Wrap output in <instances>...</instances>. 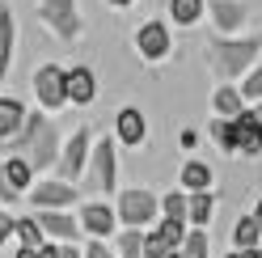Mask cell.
I'll return each mask as SVG.
<instances>
[{"mask_svg":"<svg viewBox=\"0 0 262 258\" xmlns=\"http://www.w3.org/2000/svg\"><path fill=\"white\" fill-rule=\"evenodd\" d=\"M169 13H173L178 26H194L203 13V0H169Z\"/></svg>","mask_w":262,"mask_h":258,"instance_id":"obj_23","label":"cell"},{"mask_svg":"<svg viewBox=\"0 0 262 258\" xmlns=\"http://www.w3.org/2000/svg\"><path fill=\"white\" fill-rule=\"evenodd\" d=\"M21 123H26V106H21L17 98H0V140L17 136Z\"/></svg>","mask_w":262,"mask_h":258,"instance_id":"obj_16","label":"cell"},{"mask_svg":"<svg viewBox=\"0 0 262 258\" xmlns=\"http://www.w3.org/2000/svg\"><path fill=\"white\" fill-rule=\"evenodd\" d=\"M38 224H42V233H51V237H59V241H76V229H80L63 207H47V212L38 216Z\"/></svg>","mask_w":262,"mask_h":258,"instance_id":"obj_12","label":"cell"},{"mask_svg":"<svg viewBox=\"0 0 262 258\" xmlns=\"http://www.w3.org/2000/svg\"><path fill=\"white\" fill-rule=\"evenodd\" d=\"M110 5H119V9H123V5H131V0H110Z\"/></svg>","mask_w":262,"mask_h":258,"instance_id":"obj_40","label":"cell"},{"mask_svg":"<svg viewBox=\"0 0 262 258\" xmlns=\"http://www.w3.org/2000/svg\"><path fill=\"white\" fill-rule=\"evenodd\" d=\"M136 47H140V55H144V59H165V51H169V30L161 26V22L140 26Z\"/></svg>","mask_w":262,"mask_h":258,"instance_id":"obj_10","label":"cell"},{"mask_svg":"<svg viewBox=\"0 0 262 258\" xmlns=\"http://www.w3.org/2000/svg\"><path fill=\"white\" fill-rule=\"evenodd\" d=\"M13 233H17V241L30 246V250L42 246V224H38V220H13Z\"/></svg>","mask_w":262,"mask_h":258,"instance_id":"obj_26","label":"cell"},{"mask_svg":"<svg viewBox=\"0 0 262 258\" xmlns=\"http://www.w3.org/2000/svg\"><path fill=\"white\" fill-rule=\"evenodd\" d=\"M228 153H245V157H258L262 153V127L250 110L228 119Z\"/></svg>","mask_w":262,"mask_h":258,"instance_id":"obj_5","label":"cell"},{"mask_svg":"<svg viewBox=\"0 0 262 258\" xmlns=\"http://www.w3.org/2000/svg\"><path fill=\"white\" fill-rule=\"evenodd\" d=\"M30 199H34V207H72L76 203V182H38L34 190H30Z\"/></svg>","mask_w":262,"mask_h":258,"instance_id":"obj_9","label":"cell"},{"mask_svg":"<svg viewBox=\"0 0 262 258\" xmlns=\"http://www.w3.org/2000/svg\"><path fill=\"white\" fill-rule=\"evenodd\" d=\"M241 98H262V68H254L241 80Z\"/></svg>","mask_w":262,"mask_h":258,"instance_id":"obj_29","label":"cell"},{"mask_svg":"<svg viewBox=\"0 0 262 258\" xmlns=\"http://www.w3.org/2000/svg\"><path fill=\"white\" fill-rule=\"evenodd\" d=\"M17 258H38V246H34V250H30V246H21V250H17Z\"/></svg>","mask_w":262,"mask_h":258,"instance_id":"obj_35","label":"cell"},{"mask_svg":"<svg viewBox=\"0 0 262 258\" xmlns=\"http://www.w3.org/2000/svg\"><path fill=\"white\" fill-rule=\"evenodd\" d=\"M21 136H26V161H30V169L55 165V157H59V132H55V123H47L38 115H26Z\"/></svg>","mask_w":262,"mask_h":258,"instance_id":"obj_2","label":"cell"},{"mask_svg":"<svg viewBox=\"0 0 262 258\" xmlns=\"http://www.w3.org/2000/svg\"><path fill=\"white\" fill-rule=\"evenodd\" d=\"M211 140H216L220 148L228 153V119H220V123H211Z\"/></svg>","mask_w":262,"mask_h":258,"instance_id":"obj_31","label":"cell"},{"mask_svg":"<svg viewBox=\"0 0 262 258\" xmlns=\"http://www.w3.org/2000/svg\"><path fill=\"white\" fill-rule=\"evenodd\" d=\"M211 207H216L211 186H207V190H190V199H186V220H190V224H207V220H211Z\"/></svg>","mask_w":262,"mask_h":258,"instance_id":"obj_18","label":"cell"},{"mask_svg":"<svg viewBox=\"0 0 262 258\" xmlns=\"http://www.w3.org/2000/svg\"><path fill=\"white\" fill-rule=\"evenodd\" d=\"M9 63H13V17L0 13V76L9 72Z\"/></svg>","mask_w":262,"mask_h":258,"instance_id":"obj_24","label":"cell"},{"mask_svg":"<svg viewBox=\"0 0 262 258\" xmlns=\"http://www.w3.org/2000/svg\"><path fill=\"white\" fill-rule=\"evenodd\" d=\"M250 115H254V119H258V127H262V106H258V110H250Z\"/></svg>","mask_w":262,"mask_h":258,"instance_id":"obj_39","label":"cell"},{"mask_svg":"<svg viewBox=\"0 0 262 258\" xmlns=\"http://www.w3.org/2000/svg\"><path fill=\"white\" fill-rule=\"evenodd\" d=\"M9 237H13V216H5V212H0V246H5Z\"/></svg>","mask_w":262,"mask_h":258,"instance_id":"obj_33","label":"cell"},{"mask_svg":"<svg viewBox=\"0 0 262 258\" xmlns=\"http://www.w3.org/2000/svg\"><path fill=\"white\" fill-rule=\"evenodd\" d=\"M34 93H38V102L47 110H55L68 102V89H63V68H55V63H42V68L34 72Z\"/></svg>","mask_w":262,"mask_h":258,"instance_id":"obj_7","label":"cell"},{"mask_svg":"<svg viewBox=\"0 0 262 258\" xmlns=\"http://www.w3.org/2000/svg\"><path fill=\"white\" fill-rule=\"evenodd\" d=\"M89 144H93V136L85 132V127H76L68 144H59V157H55V161H59V178H63V182H76L80 174H85Z\"/></svg>","mask_w":262,"mask_h":258,"instance_id":"obj_3","label":"cell"},{"mask_svg":"<svg viewBox=\"0 0 262 258\" xmlns=\"http://www.w3.org/2000/svg\"><path fill=\"white\" fill-rule=\"evenodd\" d=\"M211 17H216V26H220V30H241L245 9L237 5V0H211Z\"/></svg>","mask_w":262,"mask_h":258,"instance_id":"obj_17","label":"cell"},{"mask_svg":"<svg viewBox=\"0 0 262 258\" xmlns=\"http://www.w3.org/2000/svg\"><path fill=\"white\" fill-rule=\"evenodd\" d=\"M140 254H144V258H178V250H173L161 233H148V237H144V241H140Z\"/></svg>","mask_w":262,"mask_h":258,"instance_id":"obj_25","label":"cell"},{"mask_svg":"<svg viewBox=\"0 0 262 258\" xmlns=\"http://www.w3.org/2000/svg\"><path fill=\"white\" fill-rule=\"evenodd\" d=\"M85 258H119L114 250H106V241H93V246L85 250Z\"/></svg>","mask_w":262,"mask_h":258,"instance_id":"obj_32","label":"cell"},{"mask_svg":"<svg viewBox=\"0 0 262 258\" xmlns=\"http://www.w3.org/2000/svg\"><path fill=\"white\" fill-rule=\"evenodd\" d=\"M262 51V34H250V38H216V42H207V59H211V68H216L220 76H241L250 63L258 59Z\"/></svg>","mask_w":262,"mask_h":258,"instance_id":"obj_1","label":"cell"},{"mask_svg":"<svg viewBox=\"0 0 262 258\" xmlns=\"http://www.w3.org/2000/svg\"><path fill=\"white\" fill-rule=\"evenodd\" d=\"M237 258H262V250H258V246H250V250H241Z\"/></svg>","mask_w":262,"mask_h":258,"instance_id":"obj_36","label":"cell"},{"mask_svg":"<svg viewBox=\"0 0 262 258\" xmlns=\"http://www.w3.org/2000/svg\"><path fill=\"white\" fill-rule=\"evenodd\" d=\"M0 178L17 190V195H26V190H30V178H34V169H30L26 157H9L5 165H0Z\"/></svg>","mask_w":262,"mask_h":258,"instance_id":"obj_15","label":"cell"},{"mask_svg":"<svg viewBox=\"0 0 262 258\" xmlns=\"http://www.w3.org/2000/svg\"><path fill=\"white\" fill-rule=\"evenodd\" d=\"M144 136H148L144 115H140L136 106H123V110H119V140H123V144H144Z\"/></svg>","mask_w":262,"mask_h":258,"instance_id":"obj_14","label":"cell"},{"mask_svg":"<svg viewBox=\"0 0 262 258\" xmlns=\"http://www.w3.org/2000/svg\"><path fill=\"white\" fill-rule=\"evenodd\" d=\"M182 186L186 190H207L211 186V169L203 165V161H186L182 165Z\"/></svg>","mask_w":262,"mask_h":258,"instance_id":"obj_21","label":"cell"},{"mask_svg":"<svg viewBox=\"0 0 262 258\" xmlns=\"http://www.w3.org/2000/svg\"><path fill=\"white\" fill-rule=\"evenodd\" d=\"M80 224H85L93 237H110V229H114V207H110V203H85V207H80Z\"/></svg>","mask_w":262,"mask_h":258,"instance_id":"obj_11","label":"cell"},{"mask_svg":"<svg viewBox=\"0 0 262 258\" xmlns=\"http://www.w3.org/2000/svg\"><path fill=\"white\" fill-rule=\"evenodd\" d=\"M211 106H216V115H224V119H233V115H241V93L233 89V85H220L216 89V98H211Z\"/></svg>","mask_w":262,"mask_h":258,"instance_id":"obj_20","label":"cell"},{"mask_svg":"<svg viewBox=\"0 0 262 258\" xmlns=\"http://www.w3.org/2000/svg\"><path fill=\"white\" fill-rule=\"evenodd\" d=\"M254 224H258V233H262V199H258V207H254Z\"/></svg>","mask_w":262,"mask_h":258,"instance_id":"obj_38","label":"cell"},{"mask_svg":"<svg viewBox=\"0 0 262 258\" xmlns=\"http://www.w3.org/2000/svg\"><path fill=\"white\" fill-rule=\"evenodd\" d=\"M38 22H47L59 38H76L80 34L76 0H38Z\"/></svg>","mask_w":262,"mask_h":258,"instance_id":"obj_4","label":"cell"},{"mask_svg":"<svg viewBox=\"0 0 262 258\" xmlns=\"http://www.w3.org/2000/svg\"><path fill=\"white\" fill-rule=\"evenodd\" d=\"M233 241H237V250H250V246H258V241H262L254 216H241V220L233 224Z\"/></svg>","mask_w":262,"mask_h":258,"instance_id":"obj_22","label":"cell"},{"mask_svg":"<svg viewBox=\"0 0 262 258\" xmlns=\"http://www.w3.org/2000/svg\"><path fill=\"white\" fill-rule=\"evenodd\" d=\"M157 207H161V203H157L152 190H123L119 212H114V216H119L127 229H140V224H148V220L157 216Z\"/></svg>","mask_w":262,"mask_h":258,"instance_id":"obj_6","label":"cell"},{"mask_svg":"<svg viewBox=\"0 0 262 258\" xmlns=\"http://www.w3.org/2000/svg\"><path fill=\"white\" fill-rule=\"evenodd\" d=\"M55 258H80V250L72 246V241H63V246H55Z\"/></svg>","mask_w":262,"mask_h":258,"instance_id":"obj_34","label":"cell"},{"mask_svg":"<svg viewBox=\"0 0 262 258\" xmlns=\"http://www.w3.org/2000/svg\"><path fill=\"white\" fill-rule=\"evenodd\" d=\"M178 258H207V233H203V224H194V233H182V241H178Z\"/></svg>","mask_w":262,"mask_h":258,"instance_id":"obj_19","label":"cell"},{"mask_svg":"<svg viewBox=\"0 0 262 258\" xmlns=\"http://www.w3.org/2000/svg\"><path fill=\"white\" fill-rule=\"evenodd\" d=\"M161 237H165L169 241V246L178 250V241H182V220H173V216H165V220H161V229H157Z\"/></svg>","mask_w":262,"mask_h":258,"instance_id":"obj_27","label":"cell"},{"mask_svg":"<svg viewBox=\"0 0 262 258\" xmlns=\"http://www.w3.org/2000/svg\"><path fill=\"white\" fill-rule=\"evenodd\" d=\"M63 89H68V98L72 102H93V93H97V80L89 68H72V72H63Z\"/></svg>","mask_w":262,"mask_h":258,"instance_id":"obj_13","label":"cell"},{"mask_svg":"<svg viewBox=\"0 0 262 258\" xmlns=\"http://www.w3.org/2000/svg\"><path fill=\"white\" fill-rule=\"evenodd\" d=\"M89 186H97V190L114 186V144L110 140L89 144Z\"/></svg>","mask_w":262,"mask_h":258,"instance_id":"obj_8","label":"cell"},{"mask_svg":"<svg viewBox=\"0 0 262 258\" xmlns=\"http://www.w3.org/2000/svg\"><path fill=\"white\" fill-rule=\"evenodd\" d=\"M161 207H165V216H173V220H186V199H182V195H173V190H169L165 199H161Z\"/></svg>","mask_w":262,"mask_h":258,"instance_id":"obj_28","label":"cell"},{"mask_svg":"<svg viewBox=\"0 0 262 258\" xmlns=\"http://www.w3.org/2000/svg\"><path fill=\"white\" fill-rule=\"evenodd\" d=\"M140 241H144V237H140V229H127V233H123V241H119V254H140Z\"/></svg>","mask_w":262,"mask_h":258,"instance_id":"obj_30","label":"cell"},{"mask_svg":"<svg viewBox=\"0 0 262 258\" xmlns=\"http://www.w3.org/2000/svg\"><path fill=\"white\" fill-rule=\"evenodd\" d=\"M38 258H55V246H38Z\"/></svg>","mask_w":262,"mask_h":258,"instance_id":"obj_37","label":"cell"}]
</instances>
